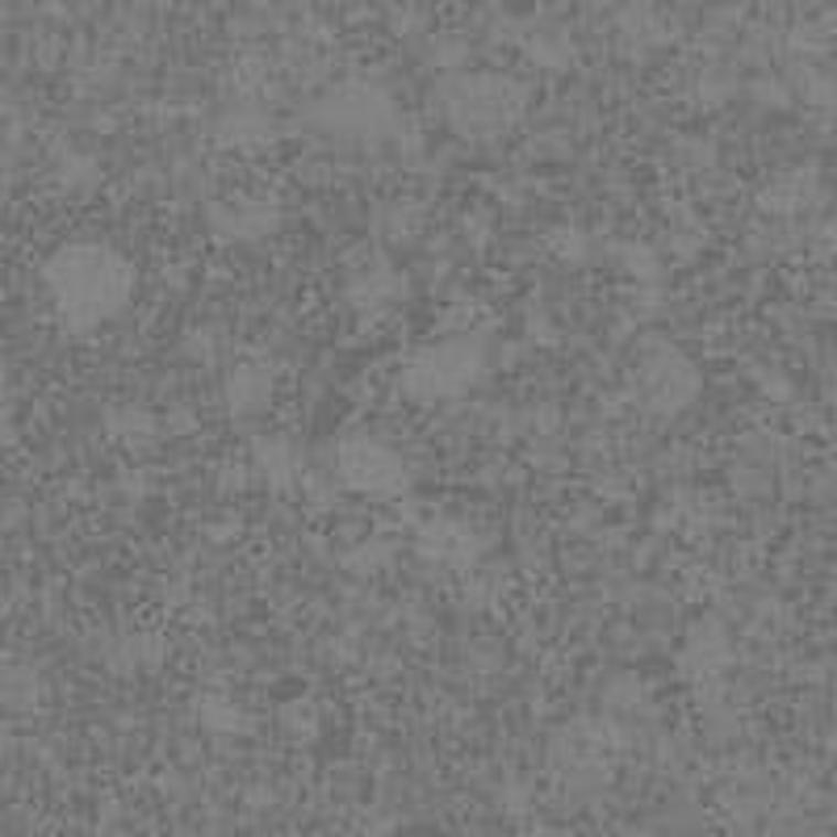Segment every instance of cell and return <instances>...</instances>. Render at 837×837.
<instances>
[{"label":"cell","instance_id":"obj_1","mask_svg":"<svg viewBox=\"0 0 837 837\" xmlns=\"http://www.w3.org/2000/svg\"><path fill=\"white\" fill-rule=\"evenodd\" d=\"M51 290L67 314H76L84 323H97L109 311H118L130 285V269L113 248L80 243V248H63L51 260Z\"/></svg>","mask_w":837,"mask_h":837}]
</instances>
